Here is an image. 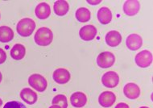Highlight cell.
<instances>
[{
  "mask_svg": "<svg viewBox=\"0 0 153 108\" xmlns=\"http://www.w3.org/2000/svg\"><path fill=\"white\" fill-rule=\"evenodd\" d=\"M36 44L40 46H48L53 40V33L51 29L46 27H42L36 31L34 36Z\"/></svg>",
  "mask_w": 153,
  "mask_h": 108,
  "instance_id": "cell-1",
  "label": "cell"
},
{
  "mask_svg": "<svg viewBox=\"0 0 153 108\" xmlns=\"http://www.w3.org/2000/svg\"><path fill=\"white\" fill-rule=\"evenodd\" d=\"M36 28V22L30 18H24L19 20L16 26V31L23 37L30 36Z\"/></svg>",
  "mask_w": 153,
  "mask_h": 108,
  "instance_id": "cell-2",
  "label": "cell"
},
{
  "mask_svg": "<svg viewBox=\"0 0 153 108\" xmlns=\"http://www.w3.org/2000/svg\"><path fill=\"white\" fill-rule=\"evenodd\" d=\"M28 83L33 89L39 92H44L48 86L46 78L39 74H32L28 77Z\"/></svg>",
  "mask_w": 153,
  "mask_h": 108,
  "instance_id": "cell-3",
  "label": "cell"
},
{
  "mask_svg": "<svg viewBox=\"0 0 153 108\" xmlns=\"http://www.w3.org/2000/svg\"><path fill=\"white\" fill-rule=\"evenodd\" d=\"M115 62V57L111 52L101 53L97 57V64L100 68L108 69Z\"/></svg>",
  "mask_w": 153,
  "mask_h": 108,
  "instance_id": "cell-4",
  "label": "cell"
},
{
  "mask_svg": "<svg viewBox=\"0 0 153 108\" xmlns=\"http://www.w3.org/2000/svg\"><path fill=\"white\" fill-rule=\"evenodd\" d=\"M135 61L140 68H147L152 63V54L148 50L141 51L135 56Z\"/></svg>",
  "mask_w": 153,
  "mask_h": 108,
  "instance_id": "cell-5",
  "label": "cell"
},
{
  "mask_svg": "<svg viewBox=\"0 0 153 108\" xmlns=\"http://www.w3.org/2000/svg\"><path fill=\"white\" fill-rule=\"evenodd\" d=\"M102 83L107 88H114L119 83V76L116 72L109 71L102 77Z\"/></svg>",
  "mask_w": 153,
  "mask_h": 108,
  "instance_id": "cell-6",
  "label": "cell"
},
{
  "mask_svg": "<svg viewBox=\"0 0 153 108\" xmlns=\"http://www.w3.org/2000/svg\"><path fill=\"white\" fill-rule=\"evenodd\" d=\"M98 30L94 25H85L82 27L79 31V36L81 39L85 41H90L94 39L97 36Z\"/></svg>",
  "mask_w": 153,
  "mask_h": 108,
  "instance_id": "cell-7",
  "label": "cell"
},
{
  "mask_svg": "<svg viewBox=\"0 0 153 108\" xmlns=\"http://www.w3.org/2000/svg\"><path fill=\"white\" fill-rule=\"evenodd\" d=\"M53 80L58 84H65L69 82L71 78V75L68 69L64 68H60L56 69L53 74Z\"/></svg>",
  "mask_w": 153,
  "mask_h": 108,
  "instance_id": "cell-8",
  "label": "cell"
},
{
  "mask_svg": "<svg viewBox=\"0 0 153 108\" xmlns=\"http://www.w3.org/2000/svg\"><path fill=\"white\" fill-rule=\"evenodd\" d=\"M116 101V95L111 91H104L98 97V103L102 107L107 108L113 105Z\"/></svg>",
  "mask_w": 153,
  "mask_h": 108,
  "instance_id": "cell-9",
  "label": "cell"
},
{
  "mask_svg": "<svg viewBox=\"0 0 153 108\" xmlns=\"http://www.w3.org/2000/svg\"><path fill=\"white\" fill-rule=\"evenodd\" d=\"M124 95L129 99H136L140 97V89L138 85L133 82H129L125 85L123 88Z\"/></svg>",
  "mask_w": 153,
  "mask_h": 108,
  "instance_id": "cell-10",
  "label": "cell"
},
{
  "mask_svg": "<svg viewBox=\"0 0 153 108\" xmlns=\"http://www.w3.org/2000/svg\"><path fill=\"white\" fill-rule=\"evenodd\" d=\"M140 9V3L136 0H127L123 4V11L128 16L137 15Z\"/></svg>",
  "mask_w": 153,
  "mask_h": 108,
  "instance_id": "cell-11",
  "label": "cell"
},
{
  "mask_svg": "<svg viewBox=\"0 0 153 108\" xmlns=\"http://www.w3.org/2000/svg\"><path fill=\"white\" fill-rule=\"evenodd\" d=\"M127 47L131 51H136L140 49L143 45L142 37L138 34H131L127 37L126 40Z\"/></svg>",
  "mask_w": 153,
  "mask_h": 108,
  "instance_id": "cell-12",
  "label": "cell"
},
{
  "mask_svg": "<svg viewBox=\"0 0 153 108\" xmlns=\"http://www.w3.org/2000/svg\"><path fill=\"white\" fill-rule=\"evenodd\" d=\"M70 102H71V105L76 108H81L83 107L86 103H87V97L85 95L84 93L77 92L74 93L70 97Z\"/></svg>",
  "mask_w": 153,
  "mask_h": 108,
  "instance_id": "cell-13",
  "label": "cell"
},
{
  "mask_svg": "<svg viewBox=\"0 0 153 108\" xmlns=\"http://www.w3.org/2000/svg\"><path fill=\"white\" fill-rule=\"evenodd\" d=\"M106 43L111 47H117L122 41V36L118 31L112 30L107 32L105 37Z\"/></svg>",
  "mask_w": 153,
  "mask_h": 108,
  "instance_id": "cell-14",
  "label": "cell"
},
{
  "mask_svg": "<svg viewBox=\"0 0 153 108\" xmlns=\"http://www.w3.org/2000/svg\"><path fill=\"white\" fill-rule=\"evenodd\" d=\"M35 14L37 18L40 19H45L49 17L51 14L50 6L46 3H41L36 7Z\"/></svg>",
  "mask_w": 153,
  "mask_h": 108,
  "instance_id": "cell-15",
  "label": "cell"
},
{
  "mask_svg": "<svg viewBox=\"0 0 153 108\" xmlns=\"http://www.w3.org/2000/svg\"><path fill=\"white\" fill-rule=\"evenodd\" d=\"M20 97L23 101H24L25 103L29 105H32V104L36 103L37 98H38L36 93L29 88H24L20 91Z\"/></svg>",
  "mask_w": 153,
  "mask_h": 108,
  "instance_id": "cell-16",
  "label": "cell"
},
{
  "mask_svg": "<svg viewBox=\"0 0 153 108\" xmlns=\"http://www.w3.org/2000/svg\"><path fill=\"white\" fill-rule=\"evenodd\" d=\"M97 16H98V21L103 25H106L111 23L112 19V12L110 10V8L103 7L98 10Z\"/></svg>",
  "mask_w": 153,
  "mask_h": 108,
  "instance_id": "cell-17",
  "label": "cell"
},
{
  "mask_svg": "<svg viewBox=\"0 0 153 108\" xmlns=\"http://www.w3.org/2000/svg\"><path fill=\"white\" fill-rule=\"evenodd\" d=\"M69 10V3L65 0H58L56 1L53 6V11L56 16H64L68 13Z\"/></svg>",
  "mask_w": 153,
  "mask_h": 108,
  "instance_id": "cell-18",
  "label": "cell"
},
{
  "mask_svg": "<svg viewBox=\"0 0 153 108\" xmlns=\"http://www.w3.org/2000/svg\"><path fill=\"white\" fill-rule=\"evenodd\" d=\"M26 48L21 44H16L12 47L11 50V57L14 60L19 61L25 57Z\"/></svg>",
  "mask_w": 153,
  "mask_h": 108,
  "instance_id": "cell-19",
  "label": "cell"
},
{
  "mask_svg": "<svg viewBox=\"0 0 153 108\" xmlns=\"http://www.w3.org/2000/svg\"><path fill=\"white\" fill-rule=\"evenodd\" d=\"M13 30L7 26L0 27V42L8 43L13 40Z\"/></svg>",
  "mask_w": 153,
  "mask_h": 108,
  "instance_id": "cell-20",
  "label": "cell"
},
{
  "mask_svg": "<svg viewBox=\"0 0 153 108\" xmlns=\"http://www.w3.org/2000/svg\"><path fill=\"white\" fill-rule=\"evenodd\" d=\"M76 19L81 23H86L91 18V13L89 9L85 7H80L75 13Z\"/></svg>",
  "mask_w": 153,
  "mask_h": 108,
  "instance_id": "cell-21",
  "label": "cell"
},
{
  "mask_svg": "<svg viewBox=\"0 0 153 108\" xmlns=\"http://www.w3.org/2000/svg\"><path fill=\"white\" fill-rule=\"evenodd\" d=\"M52 103L53 105L59 106L61 108H67L68 107V101L67 98L64 95H56L53 98Z\"/></svg>",
  "mask_w": 153,
  "mask_h": 108,
  "instance_id": "cell-22",
  "label": "cell"
},
{
  "mask_svg": "<svg viewBox=\"0 0 153 108\" xmlns=\"http://www.w3.org/2000/svg\"><path fill=\"white\" fill-rule=\"evenodd\" d=\"M3 108H27L24 104L18 101H11L6 103Z\"/></svg>",
  "mask_w": 153,
  "mask_h": 108,
  "instance_id": "cell-23",
  "label": "cell"
},
{
  "mask_svg": "<svg viewBox=\"0 0 153 108\" xmlns=\"http://www.w3.org/2000/svg\"><path fill=\"white\" fill-rule=\"evenodd\" d=\"M7 60V53L3 48H0V65L3 64Z\"/></svg>",
  "mask_w": 153,
  "mask_h": 108,
  "instance_id": "cell-24",
  "label": "cell"
},
{
  "mask_svg": "<svg viewBox=\"0 0 153 108\" xmlns=\"http://www.w3.org/2000/svg\"><path fill=\"white\" fill-rule=\"evenodd\" d=\"M115 108H130L129 105L127 104V103H120L119 104H117Z\"/></svg>",
  "mask_w": 153,
  "mask_h": 108,
  "instance_id": "cell-25",
  "label": "cell"
},
{
  "mask_svg": "<svg viewBox=\"0 0 153 108\" xmlns=\"http://www.w3.org/2000/svg\"><path fill=\"white\" fill-rule=\"evenodd\" d=\"M87 3L91 4V5H97V4L101 3V1H87Z\"/></svg>",
  "mask_w": 153,
  "mask_h": 108,
  "instance_id": "cell-26",
  "label": "cell"
},
{
  "mask_svg": "<svg viewBox=\"0 0 153 108\" xmlns=\"http://www.w3.org/2000/svg\"><path fill=\"white\" fill-rule=\"evenodd\" d=\"M49 108H61L59 106H56V105H53V106H51Z\"/></svg>",
  "mask_w": 153,
  "mask_h": 108,
  "instance_id": "cell-27",
  "label": "cell"
},
{
  "mask_svg": "<svg viewBox=\"0 0 153 108\" xmlns=\"http://www.w3.org/2000/svg\"><path fill=\"white\" fill-rule=\"evenodd\" d=\"M2 79H3V76H2V74H1V72H0V82H2Z\"/></svg>",
  "mask_w": 153,
  "mask_h": 108,
  "instance_id": "cell-28",
  "label": "cell"
},
{
  "mask_svg": "<svg viewBox=\"0 0 153 108\" xmlns=\"http://www.w3.org/2000/svg\"><path fill=\"white\" fill-rule=\"evenodd\" d=\"M3 105V100H2V99H1V98H0V107H1V106Z\"/></svg>",
  "mask_w": 153,
  "mask_h": 108,
  "instance_id": "cell-29",
  "label": "cell"
},
{
  "mask_svg": "<svg viewBox=\"0 0 153 108\" xmlns=\"http://www.w3.org/2000/svg\"><path fill=\"white\" fill-rule=\"evenodd\" d=\"M140 108H149V107H145V106H144V107H140Z\"/></svg>",
  "mask_w": 153,
  "mask_h": 108,
  "instance_id": "cell-30",
  "label": "cell"
},
{
  "mask_svg": "<svg viewBox=\"0 0 153 108\" xmlns=\"http://www.w3.org/2000/svg\"><path fill=\"white\" fill-rule=\"evenodd\" d=\"M0 19H1V14H0Z\"/></svg>",
  "mask_w": 153,
  "mask_h": 108,
  "instance_id": "cell-31",
  "label": "cell"
}]
</instances>
